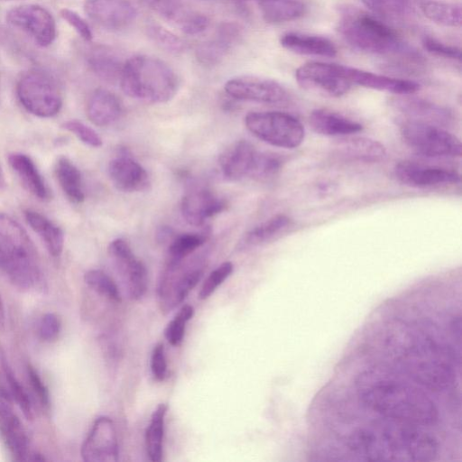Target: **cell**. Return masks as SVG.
Wrapping results in <instances>:
<instances>
[{"instance_id":"28","label":"cell","mask_w":462,"mask_h":462,"mask_svg":"<svg viewBox=\"0 0 462 462\" xmlns=\"http://www.w3.org/2000/svg\"><path fill=\"white\" fill-rule=\"evenodd\" d=\"M309 124L315 133L325 136H345L363 130L360 123L328 109L313 110Z\"/></svg>"},{"instance_id":"32","label":"cell","mask_w":462,"mask_h":462,"mask_svg":"<svg viewBox=\"0 0 462 462\" xmlns=\"http://www.w3.org/2000/svg\"><path fill=\"white\" fill-rule=\"evenodd\" d=\"M56 179L67 196L74 203H81L85 199L82 177L78 167L67 157H60L54 167Z\"/></svg>"},{"instance_id":"43","label":"cell","mask_w":462,"mask_h":462,"mask_svg":"<svg viewBox=\"0 0 462 462\" xmlns=\"http://www.w3.org/2000/svg\"><path fill=\"white\" fill-rule=\"evenodd\" d=\"M3 367L11 398L15 401V402L18 404L21 411H23V415L27 419H32V404L27 391L20 383L18 379L15 377L14 372L10 369L6 363H4Z\"/></svg>"},{"instance_id":"30","label":"cell","mask_w":462,"mask_h":462,"mask_svg":"<svg viewBox=\"0 0 462 462\" xmlns=\"http://www.w3.org/2000/svg\"><path fill=\"white\" fill-rule=\"evenodd\" d=\"M8 162L28 191L41 200L50 198L44 179L30 156L22 152H13L9 154Z\"/></svg>"},{"instance_id":"4","label":"cell","mask_w":462,"mask_h":462,"mask_svg":"<svg viewBox=\"0 0 462 462\" xmlns=\"http://www.w3.org/2000/svg\"><path fill=\"white\" fill-rule=\"evenodd\" d=\"M0 270L22 290L42 284V272L33 243L21 225L0 213Z\"/></svg>"},{"instance_id":"22","label":"cell","mask_w":462,"mask_h":462,"mask_svg":"<svg viewBox=\"0 0 462 462\" xmlns=\"http://www.w3.org/2000/svg\"><path fill=\"white\" fill-rule=\"evenodd\" d=\"M257 150L246 140H239L230 144L219 156V167L225 178L239 180L250 178Z\"/></svg>"},{"instance_id":"51","label":"cell","mask_w":462,"mask_h":462,"mask_svg":"<svg viewBox=\"0 0 462 462\" xmlns=\"http://www.w3.org/2000/svg\"><path fill=\"white\" fill-rule=\"evenodd\" d=\"M151 371L157 381H163L167 373L164 346L159 343L154 346L151 355Z\"/></svg>"},{"instance_id":"2","label":"cell","mask_w":462,"mask_h":462,"mask_svg":"<svg viewBox=\"0 0 462 462\" xmlns=\"http://www.w3.org/2000/svg\"><path fill=\"white\" fill-rule=\"evenodd\" d=\"M348 445L371 461L426 462L439 451L437 439L422 427L383 417L353 432Z\"/></svg>"},{"instance_id":"33","label":"cell","mask_w":462,"mask_h":462,"mask_svg":"<svg viewBox=\"0 0 462 462\" xmlns=\"http://www.w3.org/2000/svg\"><path fill=\"white\" fill-rule=\"evenodd\" d=\"M292 226V219L284 214L275 215L254 226L244 237V245L258 246L270 243L286 233Z\"/></svg>"},{"instance_id":"18","label":"cell","mask_w":462,"mask_h":462,"mask_svg":"<svg viewBox=\"0 0 462 462\" xmlns=\"http://www.w3.org/2000/svg\"><path fill=\"white\" fill-rule=\"evenodd\" d=\"M409 95H397L390 105L404 118L425 122L446 128L454 120L452 112L431 101Z\"/></svg>"},{"instance_id":"27","label":"cell","mask_w":462,"mask_h":462,"mask_svg":"<svg viewBox=\"0 0 462 462\" xmlns=\"http://www.w3.org/2000/svg\"><path fill=\"white\" fill-rule=\"evenodd\" d=\"M280 43L284 49L300 55L332 58L337 53L333 42L319 35L291 32L281 37Z\"/></svg>"},{"instance_id":"48","label":"cell","mask_w":462,"mask_h":462,"mask_svg":"<svg viewBox=\"0 0 462 462\" xmlns=\"http://www.w3.org/2000/svg\"><path fill=\"white\" fill-rule=\"evenodd\" d=\"M60 14L61 18L66 21L84 41H92L93 32L89 24L77 12L69 8H62L60 11Z\"/></svg>"},{"instance_id":"10","label":"cell","mask_w":462,"mask_h":462,"mask_svg":"<svg viewBox=\"0 0 462 462\" xmlns=\"http://www.w3.org/2000/svg\"><path fill=\"white\" fill-rule=\"evenodd\" d=\"M295 79L302 88L329 97H341L353 86L346 66L336 63L307 62L296 69Z\"/></svg>"},{"instance_id":"35","label":"cell","mask_w":462,"mask_h":462,"mask_svg":"<svg viewBox=\"0 0 462 462\" xmlns=\"http://www.w3.org/2000/svg\"><path fill=\"white\" fill-rule=\"evenodd\" d=\"M420 8L424 16L431 22L446 27L461 25V5L441 0H423Z\"/></svg>"},{"instance_id":"47","label":"cell","mask_w":462,"mask_h":462,"mask_svg":"<svg viewBox=\"0 0 462 462\" xmlns=\"http://www.w3.org/2000/svg\"><path fill=\"white\" fill-rule=\"evenodd\" d=\"M423 48L430 53L446 59L461 60V50L459 47L442 42L435 38L425 36L422 39Z\"/></svg>"},{"instance_id":"17","label":"cell","mask_w":462,"mask_h":462,"mask_svg":"<svg viewBox=\"0 0 462 462\" xmlns=\"http://www.w3.org/2000/svg\"><path fill=\"white\" fill-rule=\"evenodd\" d=\"M84 11L95 23L111 31L128 27L137 15L128 0H85Z\"/></svg>"},{"instance_id":"38","label":"cell","mask_w":462,"mask_h":462,"mask_svg":"<svg viewBox=\"0 0 462 462\" xmlns=\"http://www.w3.org/2000/svg\"><path fill=\"white\" fill-rule=\"evenodd\" d=\"M207 240V233H185L174 236L168 248V262L178 263L188 258Z\"/></svg>"},{"instance_id":"41","label":"cell","mask_w":462,"mask_h":462,"mask_svg":"<svg viewBox=\"0 0 462 462\" xmlns=\"http://www.w3.org/2000/svg\"><path fill=\"white\" fill-rule=\"evenodd\" d=\"M146 30L149 38L161 49L174 54H179L185 50L183 41L162 25L152 23Z\"/></svg>"},{"instance_id":"8","label":"cell","mask_w":462,"mask_h":462,"mask_svg":"<svg viewBox=\"0 0 462 462\" xmlns=\"http://www.w3.org/2000/svg\"><path fill=\"white\" fill-rule=\"evenodd\" d=\"M20 103L39 117L56 116L62 106V95L55 79L40 69L23 73L16 85Z\"/></svg>"},{"instance_id":"36","label":"cell","mask_w":462,"mask_h":462,"mask_svg":"<svg viewBox=\"0 0 462 462\" xmlns=\"http://www.w3.org/2000/svg\"><path fill=\"white\" fill-rule=\"evenodd\" d=\"M167 410L168 406L165 403H160L152 412L146 430V452L149 459L152 462H161L162 459V441Z\"/></svg>"},{"instance_id":"6","label":"cell","mask_w":462,"mask_h":462,"mask_svg":"<svg viewBox=\"0 0 462 462\" xmlns=\"http://www.w3.org/2000/svg\"><path fill=\"white\" fill-rule=\"evenodd\" d=\"M339 32L352 47L374 54L407 53L409 47L391 27L359 10L345 11Z\"/></svg>"},{"instance_id":"50","label":"cell","mask_w":462,"mask_h":462,"mask_svg":"<svg viewBox=\"0 0 462 462\" xmlns=\"http://www.w3.org/2000/svg\"><path fill=\"white\" fill-rule=\"evenodd\" d=\"M27 375L32 389L34 394L37 396L41 405L46 409L49 408L51 403L49 390L45 383L42 382L38 372L31 365H28L27 366Z\"/></svg>"},{"instance_id":"11","label":"cell","mask_w":462,"mask_h":462,"mask_svg":"<svg viewBox=\"0 0 462 462\" xmlns=\"http://www.w3.org/2000/svg\"><path fill=\"white\" fill-rule=\"evenodd\" d=\"M6 22L27 34L40 47L50 46L57 35L53 16L39 5H22L11 8L6 13Z\"/></svg>"},{"instance_id":"23","label":"cell","mask_w":462,"mask_h":462,"mask_svg":"<svg viewBox=\"0 0 462 462\" xmlns=\"http://www.w3.org/2000/svg\"><path fill=\"white\" fill-rule=\"evenodd\" d=\"M346 74L353 85L395 95L413 94L420 84L409 79L389 77L346 66Z\"/></svg>"},{"instance_id":"46","label":"cell","mask_w":462,"mask_h":462,"mask_svg":"<svg viewBox=\"0 0 462 462\" xmlns=\"http://www.w3.org/2000/svg\"><path fill=\"white\" fill-rule=\"evenodd\" d=\"M63 127L88 146L97 148L103 144L99 134L93 128L79 120H69L63 124Z\"/></svg>"},{"instance_id":"55","label":"cell","mask_w":462,"mask_h":462,"mask_svg":"<svg viewBox=\"0 0 462 462\" xmlns=\"http://www.w3.org/2000/svg\"><path fill=\"white\" fill-rule=\"evenodd\" d=\"M4 185H5V178H4V173H3L2 168L0 166V188H2Z\"/></svg>"},{"instance_id":"45","label":"cell","mask_w":462,"mask_h":462,"mask_svg":"<svg viewBox=\"0 0 462 462\" xmlns=\"http://www.w3.org/2000/svg\"><path fill=\"white\" fill-rule=\"evenodd\" d=\"M234 269L233 263L229 261L222 263L212 271L203 282L199 292L200 300L208 299L217 288L230 276Z\"/></svg>"},{"instance_id":"25","label":"cell","mask_w":462,"mask_h":462,"mask_svg":"<svg viewBox=\"0 0 462 462\" xmlns=\"http://www.w3.org/2000/svg\"><path fill=\"white\" fill-rule=\"evenodd\" d=\"M85 59L89 69L100 79L119 83L125 60L116 51L105 45H94L87 51Z\"/></svg>"},{"instance_id":"13","label":"cell","mask_w":462,"mask_h":462,"mask_svg":"<svg viewBox=\"0 0 462 462\" xmlns=\"http://www.w3.org/2000/svg\"><path fill=\"white\" fill-rule=\"evenodd\" d=\"M224 88L228 96L238 100L282 104L288 99V92L282 85L259 76L234 77L225 83Z\"/></svg>"},{"instance_id":"52","label":"cell","mask_w":462,"mask_h":462,"mask_svg":"<svg viewBox=\"0 0 462 462\" xmlns=\"http://www.w3.org/2000/svg\"><path fill=\"white\" fill-rule=\"evenodd\" d=\"M173 230L169 226H161L156 233L157 241L160 243H166L171 241L174 237Z\"/></svg>"},{"instance_id":"14","label":"cell","mask_w":462,"mask_h":462,"mask_svg":"<svg viewBox=\"0 0 462 462\" xmlns=\"http://www.w3.org/2000/svg\"><path fill=\"white\" fill-rule=\"evenodd\" d=\"M108 254L124 279L132 300H140L147 290V270L123 239L113 240L107 248Z\"/></svg>"},{"instance_id":"34","label":"cell","mask_w":462,"mask_h":462,"mask_svg":"<svg viewBox=\"0 0 462 462\" xmlns=\"http://www.w3.org/2000/svg\"><path fill=\"white\" fill-rule=\"evenodd\" d=\"M263 19L269 23L291 22L302 16L305 5L298 0H257Z\"/></svg>"},{"instance_id":"40","label":"cell","mask_w":462,"mask_h":462,"mask_svg":"<svg viewBox=\"0 0 462 462\" xmlns=\"http://www.w3.org/2000/svg\"><path fill=\"white\" fill-rule=\"evenodd\" d=\"M282 166V158L273 152H257L250 178L264 181L274 178Z\"/></svg>"},{"instance_id":"21","label":"cell","mask_w":462,"mask_h":462,"mask_svg":"<svg viewBox=\"0 0 462 462\" xmlns=\"http://www.w3.org/2000/svg\"><path fill=\"white\" fill-rule=\"evenodd\" d=\"M108 174L114 186L123 192L144 191L151 184L145 169L125 153L110 161Z\"/></svg>"},{"instance_id":"54","label":"cell","mask_w":462,"mask_h":462,"mask_svg":"<svg viewBox=\"0 0 462 462\" xmlns=\"http://www.w3.org/2000/svg\"><path fill=\"white\" fill-rule=\"evenodd\" d=\"M4 319H5V310H4L3 301L0 297V326L3 325Z\"/></svg>"},{"instance_id":"15","label":"cell","mask_w":462,"mask_h":462,"mask_svg":"<svg viewBox=\"0 0 462 462\" xmlns=\"http://www.w3.org/2000/svg\"><path fill=\"white\" fill-rule=\"evenodd\" d=\"M80 454L86 462H116L118 441L113 420L98 417L93 423L82 446Z\"/></svg>"},{"instance_id":"1","label":"cell","mask_w":462,"mask_h":462,"mask_svg":"<svg viewBox=\"0 0 462 462\" xmlns=\"http://www.w3.org/2000/svg\"><path fill=\"white\" fill-rule=\"evenodd\" d=\"M386 341L395 364L416 383L431 391L453 383L457 356L450 346L404 322L393 324Z\"/></svg>"},{"instance_id":"9","label":"cell","mask_w":462,"mask_h":462,"mask_svg":"<svg viewBox=\"0 0 462 462\" xmlns=\"http://www.w3.org/2000/svg\"><path fill=\"white\" fill-rule=\"evenodd\" d=\"M400 131L404 142L417 153L430 158L459 157L460 140L436 125L402 119Z\"/></svg>"},{"instance_id":"5","label":"cell","mask_w":462,"mask_h":462,"mask_svg":"<svg viewBox=\"0 0 462 462\" xmlns=\"http://www.w3.org/2000/svg\"><path fill=\"white\" fill-rule=\"evenodd\" d=\"M119 85L132 98L161 104L174 97L179 81L174 70L163 60L135 55L125 60Z\"/></svg>"},{"instance_id":"37","label":"cell","mask_w":462,"mask_h":462,"mask_svg":"<svg viewBox=\"0 0 462 462\" xmlns=\"http://www.w3.org/2000/svg\"><path fill=\"white\" fill-rule=\"evenodd\" d=\"M145 5L164 20L174 23L180 31L197 14L182 0H143Z\"/></svg>"},{"instance_id":"24","label":"cell","mask_w":462,"mask_h":462,"mask_svg":"<svg viewBox=\"0 0 462 462\" xmlns=\"http://www.w3.org/2000/svg\"><path fill=\"white\" fill-rule=\"evenodd\" d=\"M334 154L343 161L374 163L385 158L386 149L376 140L351 137L340 140L334 147Z\"/></svg>"},{"instance_id":"3","label":"cell","mask_w":462,"mask_h":462,"mask_svg":"<svg viewBox=\"0 0 462 462\" xmlns=\"http://www.w3.org/2000/svg\"><path fill=\"white\" fill-rule=\"evenodd\" d=\"M359 401L381 417L420 427L439 419L435 403L420 388L381 369H370L356 382Z\"/></svg>"},{"instance_id":"44","label":"cell","mask_w":462,"mask_h":462,"mask_svg":"<svg viewBox=\"0 0 462 462\" xmlns=\"http://www.w3.org/2000/svg\"><path fill=\"white\" fill-rule=\"evenodd\" d=\"M194 312V308L191 305L186 304L181 307L176 316L168 323L164 335L171 346H179L182 342L186 324L192 319Z\"/></svg>"},{"instance_id":"39","label":"cell","mask_w":462,"mask_h":462,"mask_svg":"<svg viewBox=\"0 0 462 462\" xmlns=\"http://www.w3.org/2000/svg\"><path fill=\"white\" fill-rule=\"evenodd\" d=\"M84 281L93 291L103 297L120 302L121 296L113 279L101 270H89L84 275Z\"/></svg>"},{"instance_id":"20","label":"cell","mask_w":462,"mask_h":462,"mask_svg":"<svg viewBox=\"0 0 462 462\" xmlns=\"http://www.w3.org/2000/svg\"><path fill=\"white\" fill-rule=\"evenodd\" d=\"M227 207L226 200L207 189L188 192L181 199V214L189 225L202 226L208 218L221 213Z\"/></svg>"},{"instance_id":"29","label":"cell","mask_w":462,"mask_h":462,"mask_svg":"<svg viewBox=\"0 0 462 462\" xmlns=\"http://www.w3.org/2000/svg\"><path fill=\"white\" fill-rule=\"evenodd\" d=\"M238 38V28L232 23L222 25L217 35L198 46L196 58L204 66H215L222 61L233 42Z\"/></svg>"},{"instance_id":"49","label":"cell","mask_w":462,"mask_h":462,"mask_svg":"<svg viewBox=\"0 0 462 462\" xmlns=\"http://www.w3.org/2000/svg\"><path fill=\"white\" fill-rule=\"evenodd\" d=\"M61 323L60 318L52 312L45 313L39 323L40 337L46 342L57 339L60 333Z\"/></svg>"},{"instance_id":"53","label":"cell","mask_w":462,"mask_h":462,"mask_svg":"<svg viewBox=\"0 0 462 462\" xmlns=\"http://www.w3.org/2000/svg\"><path fill=\"white\" fill-rule=\"evenodd\" d=\"M0 400L5 401V402L12 401V398H11L8 389L3 384V383L1 381H0Z\"/></svg>"},{"instance_id":"16","label":"cell","mask_w":462,"mask_h":462,"mask_svg":"<svg viewBox=\"0 0 462 462\" xmlns=\"http://www.w3.org/2000/svg\"><path fill=\"white\" fill-rule=\"evenodd\" d=\"M393 172L398 181L408 187L418 189L460 181L459 173L454 170L411 161L398 162Z\"/></svg>"},{"instance_id":"26","label":"cell","mask_w":462,"mask_h":462,"mask_svg":"<svg viewBox=\"0 0 462 462\" xmlns=\"http://www.w3.org/2000/svg\"><path fill=\"white\" fill-rule=\"evenodd\" d=\"M121 100L106 88H97L90 95L87 104V116L97 126H107L117 121L122 115Z\"/></svg>"},{"instance_id":"31","label":"cell","mask_w":462,"mask_h":462,"mask_svg":"<svg viewBox=\"0 0 462 462\" xmlns=\"http://www.w3.org/2000/svg\"><path fill=\"white\" fill-rule=\"evenodd\" d=\"M24 218L41 237L52 257L60 256L64 246V234L60 227L47 217L32 209L24 210Z\"/></svg>"},{"instance_id":"12","label":"cell","mask_w":462,"mask_h":462,"mask_svg":"<svg viewBox=\"0 0 462 462\" xmlns=\"http://www.w3.org/2000/svg\"><path fill=\"white\" fill-rule=\"evenodd\" d=\"M184 260L178 263L168 262L162 275L159 294L162 309L165 310L181 303L203 275L204 271L200 263L185 265Z\"/></svg>"},{"instance_id":"7","label":"cell","mask_w":462,"mask_h":462,"mask_svg":"<svg viewBox=\"0 0 462 462\" xmlns=\"http://www.w3.org/2000/svg\"><path fill=\"white\" fill-rule=\"evenodd\" d=\"M247 130L273 146L293 149L301 144L305 129L294 116L280 111L250 112L245 116Z\"/></svg>"},{"instance_id":"42","label":"cell","mask_w":462,"mask_h":462,"mask_svg":"<svg viewBox=\"0 0 462 462\" xmlns=\"http://www.w3.org/2000/svg\"><path fill=\"white\" fill-rule=\"evenodd\" d=\"M373 13L387 18H399L411 11V0H362Z\"/></svg>"},{"instance_id":"19","label":"cell","mask_w":462,"mask_h":462,"mask_svg":"<svg viewBox=\"0 0 462 462\" xmlns=\"http://www.w3.org/2000/svg\"><path fill=\"white\" fill-rule=\"evenodd\" d=\"M0 435L16 460L43 459L31 453L29 438L23 423L7 402L3 400H0Z\"/></svg>"}]
</instances>
